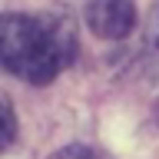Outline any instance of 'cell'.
Masks as SVG:
<instances>
[{
    "instance_id": "obj_1",
    "label": "cell",
    "mask_w": 159,
    "mask_h": 159,
    "mask_svg": "<svg viewBox=\"0 0 159 159\" xmlns=\"http://www.w3.org/2000/svg\"><path fill=\"white\" fill-rule=\"evenodd\" d=\"M73 33L50 17L0 13V66L27 83H50L73 60Z\"/></svg>"
},
{
    "instance_id": "obj_2",
    "label": "cell",
    "mask_w": 159,
    "mask_h": 159,
    "mask_svg": "<svg viewBox=\"0 0 159 159\" xmlns=\"http://www.w3.org/2000/svg\"><path fill=\"white\" fill-rule=\"evenodd\" d=\"M86 23L103 40H123L136 27V3L133 0H89Z\"/></svg>"
},
{
    "instance_id": "obj_3",
    "label": "cell",
    "mask_w": 159,
    "mask_h": 159,
    "mask_svg": "<svg viewBox=\"0 0 159 159\" xmlns=\"http://www.w3.org/2000/svg\"><path fill=\"white\" fill-rule=\"evenodd\" d=\"M17 139V116H13V106L0 96V152L13 146Z\"/></svg>"
},
{
    "instance_id": "obj_4",
    "label": "cell",
    "mask_w": 159,
    "mask_h": 159,
    "mask_svg": "<svg viewBox=\"0 0 159 159\" xmlns=\"http://www.w3.org/2000/svg\"><path fill=\"white\" fill-rule=\"evenodd\" d=\"M53 159H106V156L93 146H63Z\"/></svg>"
}]
</instances>
